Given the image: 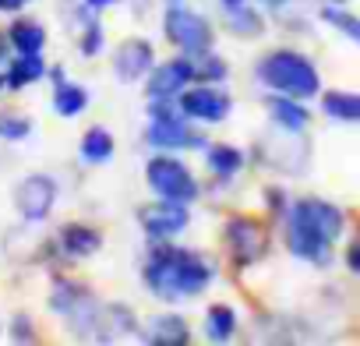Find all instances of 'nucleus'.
Instances as JSON below:
<instances>
[{
  "instance_id": "nucleus-1",
  "label": "nucleus",
  "mask_w": 360,
  "mask_h": 346,
  "mask_svg": "<svg viewBox=\"0 0 360 346\" xmlns=\"http://www.w3.org/2000/svg\"><path fill=\"white\" fill-rule=\"evenodd\" d=\"M342 237V212L321 198H300L286 216V248L314 265L328 262V248Z\"/></svg>"
},
{
  "instance_id": "nucleus-2",
  "label": "nucleus",
  "mask_w": 360,
  "mask_h": 346,
  "mask_svg": "<svg viewBox=\"0 0 360 346\" xmlns=\"http://www.w3.org/2000/svg\"><path fill=\"white\" fill-rule=\"evenodd\" d=\"M145 283L159 300H180V297H198L212 283V265L184 248H155L145 265Z\"/></svg>"
},
{
  "instance_id": "nucleus-3",
  "label": "nucleus",
  "mask_w": 360,
  "mask_h": 346,
  "mask_svg": "<svg viewBox=\"0 0 360 346\" xmlns=\"http://www.w3.org/2000/svg\"><path fill=\"white\" fill-rule=\"evenodd\" d=\"M258 78L283 92V96H293V99H311L318 96L321 82H318V71L307 57L293 53V50H276V53H265L262 64H258Z\"/></svg>"
},
{
  "instance_id": "nucleus-4",
  "label": "nucleus",
  "mask_w": 360,
  "mask_h": 346,
  "mask_svg": "<svg viewBox=\"0 0 360 346\" xmlns=\"http://www.w3.org/2000/svg\"><path fill=\"white\" fill-rule=\"evenodd\" d=\"M145 177L152 184V191L166 202H180V205H188L198 198V181L188 173V166L173 159V155H155L145 169Z\"/></svg>"
},
{
  "instance_id": "nucleus-5",
  "label": "nucleus",
  "mask_w": 360,
  "mask_h": 346,
  "mask_svg": "<svg viewBox=\"0 0 360 346\" xmlns=\"http://www.w3.org/2000/svg\"><path fill=\"white\" fill-rule=\"evenodd\" d=\"M166 39L180 50H188V53H202L212 46V29L202 15L188 11V8H169L166 11Z\"/></svg>"
},
{
  "instance_id": "nucleus-6",
  "label": "nucleus",
  "mask_w": 360,
  "mask_h": 346,
  "mask_svg": "<svg viewBox=\"0 0 360 346\" xmlns=\"http://www.w3.org/2000/svg\"><path fill=\"white\" fill-rule=\"evenodd\" d=\"M226 248H230V255H233L237 265H255L269 251V230L258 219L233 216L226 223Z\"/></svg>"
},
{
  "instance_id": "nucleus-7",
  "label": "nucleus",
  "mask_w": 360,
  "mask_h": 346,
  "mask_svg": "<svg viewBox=\"0 0 360 346\" xmlns=\"http://www.w3.org/2000/svg\"><path fill=\"white\" fill-rule=\"evenodd\" d=\"M53 202H57V184H53L50 177H43V173H36V177H25V181L18 184V191H15V205H18V212H22L29 223L46 219L50 209H53Z\"/></svg>"
},
{
  "instance_id": "nucleus-8",
  "label": "nucleus",
  "mask_w": 360,
  "mask_h": 346,
  "mask_svg": "<svg viewBox=\"0 0 360 346\" xmlns=\"http://www.w3.org/2000/svg\"><path fill=\"white\" fill-rule=\"evenodd\" d=\"M141 226L152 241H169L176 237L180 230L188 226V209L180 205V202H166L159 198L155 205H145L141 209Z\"/></svg>"
},
{
  "instance_id": "nucleus-9",
  "label": "nucleus",
  "mask_w": 360,
  "mask_h": 346,
  "mask_svg": "<svg viewBox=\"0 0 360 346\" xmlns=\"http://www.w3.org/2000/svg\"><path fill=\"white\" fill-rule=\"evenodd\" d=\"M180 113L205 124H219L230 117V96L219 89H188L180 96Z\"/></svg>"
},
{
  "instance_id": "nucleus-10",
  "label": "nucleus",
  "mask_w": 360,
  "mask_h": 346,
  "mask_svg": "<svg viewBox=\"0 0 360 346\" xmlns=\"http://www.w3.org/2000/svg\"><path fill=\"white\" fill-rule=\"evenodd\" d=\"M195 78V64L191 57L188 60H166L162 68L152 71V82H148V96L152 99H169L176 92H184V85Z\"/></svg>"
},
{
  "instance_id": "nucleus-11",
  "label": "nucleus",
  "mask_w": 360,
  "mask_h": 346,
  "mask_svg": "<svg viewBox=\"0 0 360 346\" xmlns=\"http://www.w3.org/2000/svg\"><path fill=\"white\" fill-rule=\"evenodd\" d=\"M113 68H117V78L120 82H134L141 75L152 71V46L145 39H127L120 43L117 57H113Z\"/></svg>"
},
{
  "instance_id": "nucleus-12",
  "label": "nucleus",
  "mask_w": 360,
  "mask_h": 346,
  "mask_svg": "<svg viewBox=\"0 0 360 346\" xmlns=\"http://www.w3.org/2000/svg\"><path fill=\"white\" fill-rule=\"evenodd\" d=\"M148 141L155 148H198L202 145V134L188 131L184 124H180V117H169V120H152Z\"/></svg>"
},
{
  "instance_id": "nucleus-13",
  "label": "nucleus",
  "mask_w": 360,
  "mask_h": 346,
  "mask_svg": "<svg viewBox=\"0 0 360 346\" xmlns=\"http://www.w3.org/2000/svg\"><path fill=\"white\" fill-rule=\"evenodd\" d=\"M103 244V233L96 226H85V223H71L60 230V251H68L71 258H89L96 255Z\"/></svg>"
},
{
  "instance_id": "nucleus-14",
  "label": "nucleus",
  "mask_w": 360,
  "mask_h": 346,
  "mask_svg": "<svg viewBox=\"0 0 360 346\" xmlns=\"http://www.w3.org/2000/svg\"><path fill=\"white\" fill-rule=\"evenodd\" d=\"M145 339L155 342V346H159V342H162V346H188V342H191V328H188L184 318H176V314H159V318H152Z\"/></svg>"
},
{
  "instance_id": "nucleus-15",
  "label": "nucleus",
  "mask_w": 360,
  "mask_h": 346,
  "mask_svg": "<svg viewBox=\"0 0 360 346\" xmlns=\"http://www.w3.org/2000/svg\"><path fill=\"white\" fill-rule=\"evenodd\" d=\"M8 43L18 53H39L46 46V29L39 22H15L11 32H8Z\"/></svg>"
},
{
  "instance_id": "nucleus-16",
  "label": "nucleus",
  "mask_w": 360,
  "mask_h": 346,
  "mask_svg": "<svg viewBox=\"0 0 360 346\" xmlns=\"http://www.w3.org/2000/svg\"><path fill=\"white\" fill-rule=\"evenodd\" d=\"M269 113H272V120L283 124L286 131H300V127H307V110L297 106L293 96H290V99H286V96H272V99H269Z\"/></svg>"
},
{
  "instance_id": "nucleus-17",
  "label": "nucleus",
  "mask_w": 360,
  "mask_h": 346,
  "mask_svg": "<svg viewBox=\"0 0 360 346\" xmlns=\"http://www.w3.org/2000/svg\"><path fill=\"white\" fill-rule=\"evenodd\" d=\"M89 300H96V297H92L85 286L68 283V279H64V283H57V290H53V297H50L53 311H57V314H64V318H68V314H75V311H78L82 304H89Z\"/></svg>"
},
{
  "instance_id": "nucleus-18",
  "label": "nucleus",
  "mask_w": 360,
  "mask_h": 346,
  "mask_svg": "<svg viewBox=\"0 0 360 346\" xmlns=\"http://www.w3.org/2000/svg\"><path fill=\"white\" fill-rule=\"evenodd\" d=\"M233 332H237V314H233V307H226V304L209 307V314H205V335H209V342H226Z\"/></svg>"
},
{
  "instance_id": "nucleus-19",
  "label": "nucleus",
  "mask_w": 360,
  "mask_h": 346,
  "mask_svg": "<svg viewBox=\"0 0 360 346\" xmlns=\"http://www.w3.org/2000/svg\"><path fill=\"white\" fill-rule=\"evenodd\" d=\"M43 57L39 53H22L11 68H8V85L11 89H25V85H32V82H39L43 78Z\"/></svg>"
},
{
  "instance_id": "nucleus-20",
  "label": "nucleus",
  "mask_w": 360,
  "mask_h": 346,
  "mask_svg": "<svg viewBox=\"0 0 360 346\" xmlns=\"http://www.w3.org/2000/svg\"><path fill=\"white\" fill-rule=\"evenodd\" d=\"M325 113L335 117V120H346V124H360V96L356 92H328L321 99Z\"/></svg>"
},
{
  "instance_id": "nucleus-21",
  "label": "nucleus",
  "mask_w": 360,
  "mask_h": 346,
  "mask_svg": "<svg viewBox=\"0 0 360 346\" xmlns=\"http://www.w3.org/2000/svg\"><path fill=\"white\" fill-rule=\"evenodd\" d=\"M89 106V92L82 85H68V82H57V96H53V110L60 117H78L82 110Z\"/></svg>"
},
{
  "instance_id": "nucleus-22",
  "label": "nucleus",
  "mask_w": 360,
  "mask_h": 346,
  "mask_svg": "<svg viewBox=\"0 0 360 346\" xmlns=\"http://www.w3.org/2000/svg\"><path fill=\"white\" fill-rule=\"evenodd\" d=\"M82 155H85V162H106V159L113 155V138H110V131H106V127L85 131V138H82Z\"/></svg>"
},
{
  "instance_id": "nucleus-23",
  "label": "nucleus",
  "mask_w": 360,
  "mask_h": 346,
  "mask_svg": "<svg viewBox=\"0 0 360 346\" xmlns=\"http://www.w3.org/2000/svg\"><path fill=\"white\" fill-rule=\"evenodd\" d=\"M230 32H233V36H248V39L262 36V32H265L262 15L251 11V8H244V4H230Z\"/></svg>"
},
{
  "instance_id": "nucleus-24",
  "label": "nucleus",
  "mask_w": 360,
  "mask_h": 346,
  "mask_svg": "<svg viewBox=\"0 0 360 346\" xmlns=\"http://www.w3.org/2000/svg\"><path fill=\"white\" fill-rule=\"evenodd\" d=\"M244 166V155L230 145H216L209 148V169L216 173V177H233V173Z\"/></svg>"
},
{
  "instance_id": "nucleus-25",
  "label": "nucleus",
  "mask_w": 360,
  "mask_h": 346,
  "mask_svg": "<svg viewBox=\"0 0 360 346\" xmlns=\"http://www.w3.org/2000/svg\"><path fill=\"white\" fill-rule=\"evenodd\" d=\"M191 64H195V78H202V82H219V78H226V64H223L216 53H209V50L191 53Z\"/></svg>"
},
{
  "instance_id": "nucleus-26",
  "label": "nucleus",
  "mask_w": 360,
  "mask_h": 346,
  "mask_svg": "<svg viewBox=\"0 0 360 346\" xmlns=\"http://www.w3.org/2000/svg\"><path fill=\"white\" fill-rule=\"evenodd\" d=\"M29 134H32V120L29 117H18V113H4V117H0V138L22 141Z\"/></svg>"
},
{
  "instance_id": "nucleus-27",
  "label": "nucleus",
  "mask_w": 360,
  "mask_h": 346,
  "mask_svg": "<svg viewBox=\"0 0 360 346\" xmlns=\"http://www.w3.org/2000/svg\"><path fill=\"white\" fill-rule=\"evenodd\" d=\"M325 22L328 25H335L339 32H346V36H353V39H360V22L356 18H349V15H342V11H325Z\"/></svg>"
},
{
  "instance_id": "nucleus-28",
  "label": "nucleus",
  "mask_w": 360,
  "mask_h": 346,
  "mask_svg": "<svg viewBox=\"0 0 360 346\" xmlns=\"http://www.w3.org/2000/svg\"><path fill=\"white\" fill-rule=\"evenodd\" d=\"M11 339H15V342H36V328H32V321H29L25 314H18V318L11 321Z\"/></svg>"
},
{
  "instance_id": "nucleus-29",
  "label": "nucleus",
  "mask_w": 360,
  "mask_h": 346,
  "mask_svg": "<svg viewBox=\"0 0 360 346\" xmlns=\"http://www.w3.org/2000/svg\"><path fill=\"white\" fill-rule=\"evenodd\" d=\"M99 46H103V29L92 22V25H89V32H85V39H82V53H85V57H96V53H99Z\"/></svg>"
},
{
  "instance_id": "nucleus-30",
  "label": "nucleus",
  "mask_w": 360,
  "mask_h": 346,
  "mask_svg": "<svg viewBox=\"0 0 360 346\" xmlns=\"http://www.w3.org/2000/svg\"><path fill=\"white\" fill-rule=\"evenodd\" d=\"M346 265H349L353 276H360V237H353V244H349V251H346Z\"/></svg>"
},
{
  "instance_id": "nucleus-31",
  "label": "nucleus",
  "mask_w": 360,
  "mask_h": 346,
  "mask_svg": "<svg viewBox=\"0 0 360 346\" xmlns=\"http://www.w3.org/2000/svg\"><path fill=\"white\" fill-rule=\"evenodd\" d=\"M29 0H0V11H22Z\"/></svg>"
},
{
  "instance_id": "nucleus-32",
  "label": "nucleus",
  "mask_w": 360,
  "mask_h": 346,
  "mask_svg": "<svg viewBox=\"0 0 360 346\" xmlns=\"http://www.w3.org/2000/svg\"><path fill=\"white\" fill-rule=\"evenodd\" d=\"M85 4H89L92 11H99V8H110V4H117V0H85Z\"/></svg>"
},
{
  "instance_id": "nucleus-33",
  "label": "nucleus",
  "mask_w": 360,
  "mask_h": 346,
  "mask_svg": "<svg viewBox=\"0 0 360 346\" xmlns=\"http://www.w3.org/2000/svg\"><path fill=\"white\" fill-rule=\"evenodd\" d=\"M226 4H244V0H226Z\"/></svg>"
},
{
  "instance_id": "nucleus-34",
  "label": "nucleus",
  "mask_w": 360,
  "mask_h": 346,
  "mask_svg": "<svg viewBox=\"0 0 360 346\" xmlns=\"http://www.w3.org/2000/svg\"><path fill=\"white\" fill-rule=\"evenodd\" d=\"M332 4H339V0H332Z\"/></svg>"
}]
</instances>
